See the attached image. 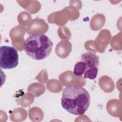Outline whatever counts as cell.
<instances>
[{"mask_svg":"<svg viewBox=\"0 0 122 122\" xmlns=\"http://www.w3.org/2000/svg\"><path fill=\"white\" fill-rule=\"evenodd\" d=\"M81 61L85 63L86 71L98 68L99 65V58L92 51H87L81 55Z\"/></svg>","mask_w":122,"mask_h":122,"instance_id":"obj_4","label":"cell"},{"mask_svg":"<svg viewBox=\"0 0 122 122\" xmlns=\"http://www.w3.org/2000/svg\"><path fill=\"white\" fill-rule=\"evenodd\" d=\"M19 64L17 50L13 47L1 46L0 48V66L4 69H12Z\"/></svg>","mask_w":122,"mask_h":122,"instance_id":"obj_3","label":"cell"},{"mask_svg":"<svg viewBox=\"0 0 122 122\" xmlns=\"http://www.w3.org/2000/svg\"><path fill=\"white\" fill-rule=\"evenodd\" d=\"M53 43L46 35L35 33L29 36L24 43L26 54L35 60H42L48 57L52 50Z\"/></svg>","mask_w":122,"mask_h":122,"instance_id":"obj_2","label":"cell"},{"mask_svg":"<svg viewBox=\"0 0 122 122\" xmlns=\"http://www.w3.org/2000/svg\"><path fill=\"white\" fill-rule=\"evenodd\" d=\"M86 70V66L85 63L80 61L75 64L73 70V73L76 76H81L84 73Z\"/></svg>","mask_w":122,"mask_h":122,"instance_id":"obj_5","label":"cell"},{"mask_svg":"<svg viewBox=\"0 0 122 122\" xmlns=\"http://www.w3.org/2000/svg\"><path fill=\"white\" fill-rule=\"evenodd\" d=\"M91 97L88 92L77 85L67 86L63 90L61 98L62 108L75 115H82L88 110Z\"/></svg>","mask_w":122,"mask_h":122,"instance_id":"obj_1","label":"cell"}]
</instances>
